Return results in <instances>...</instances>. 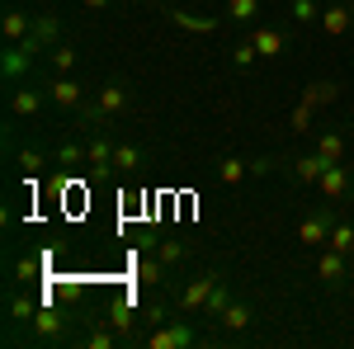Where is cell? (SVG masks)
Returning <instances> with one entry per match:
<instances>
[{
	"label": "cell",
	"mask_w": 354,
	"mask_h": 349,
	"mask_svg": "<svg viewBox=\"0 0 354 349\" xmlns=\"http://www.w3.org/2000/svg\"><path fill=\"white\" fill-rule=\"evenodd\" d=\"M38 43H43V38L33 33V38H24V43H10V48H5V76H10V81H19L28 66H33V57H38Z\"/></svg>",
	"instance_id": "cell-4"
},
{
	"label": "cell",
	"mask_w": 354,
	"mask_h": 349,
	"mask_svg": "<svg viewBox=\"0 0 354 349\" xmlns=\"http://www.w3.org/2000/svg\"><path fill=\"white\" fill-rule=\"evenodd\" d=\"M227 307H232V293H227V283H218V288H213V297H208V307H203V312H208V317H222Z\"/></svg>",
	"instance_id": "cell-27"
},
{
	"label": "cell",
	"mask_w": 354,
	"mask_h": 349,
	"mask_svg": "<svg viewBox=\"0 0 354 349\" xmlns=\"http://www.w3.org/2000/svg\"><path fill=\"white\" fill-rule=\"evenodd\" d=\"M335 95H340V90H335V85L317 81V85H312V90H307V95H302V100H307V104L317 109V104H335Z\"/></svg>",
	"instance_id": "cell-25"
},
{
	"label": "cell",
	"mask_w": 354,
	"mask_h": 349,
	"mask_svg": "<svg viewBox=\"0 0 354 349\" xmlns=\"http://www.w3.org/2000/svg\"><path fill=\"white\" fill-rule=\"evenodd\" d=\"M48 100H53L57 109H81V100H85V90L71 76H57L53 85H48Z\"/></svg>",
	"instance_id": "cell-10"
},
{
	"label": "cell",
	"mask_w": 354,
	"mask_h": 349,
	"mask_svg": "<svg viewBox=\"0 0 354 349\" xmlns=\"http://www.w3.org/2000/svg\"><path fill=\"white\" fill-rule=\"evenodd\" d=\"M227 15H232L236 24H250V19L260 15V0H227Z\"/></svg>",
	"instance_id": "cell-22"
},
{
	"label": "cell",
	"mask_w": 354,
	"mask_h": 349,
	"mask_svg": "<svg viewBox=\"0 0 354 349\" xmlns=\"http://www.w3.org/2000/svg\"><path fill=\"white\" fill-rule=\"evenodd\" d=\"M326 165H330V161H326V156H322V151H317V156H298V161H293V175H298L302 185H317Z\"/></svg>",
	"instance_id": "cell-13"
},
{
	"label": "cell",
	"mask_w": 354,
	"mask_h": 349,
	"mask_svg": "<svg viewBox=\"0 0 354 349\" xmlns=\"http://www.w3.org/2000/svg\"><path fill=\"white\" fill-rule=\"evenodd\" d=\"M85 165H90V170H95V175H109L113 170V142L109 137H90V142H85Z\"/></svg>",
	"instance_id": "cell-7"
},
{
	"label": "cell",
	"mask_w": 354,
	"mask_h": 349,
	"mask_svg": "<svg viewBox=\"0 0 354 349\" xmlns=\"http://www.w3.org/2000/svg\"><path fill=\"white\" fill-rule=\"evenodd\" d=\"M250 43H255V53H260V57H279V53H283V28H255Z\"/></svg>",
	"instance_id": "cell-15"
},
{
	"label": "cell",
	"mask_w": 354,
	"mask_h": 349,
	"mask_svg": "<svg viewBox=\"0 0 354 349\" xmlns=\"http://www.w3.org/2000/svg\"><path fill=\"white\" fill-rule=\"evenodd\" d=\"M90 349H113V335L109 330H95V335H90Z\"/></svg>",
	"instance_id": "cell-34"
},
{
	"label": "cell",
	"mask_w": 354,
	"mask_h": 349,
	"mask_svg": "<svg viewBox=\"0 0 354 349\" xmlns=\"http://www.w3.org/2000/svg\"><path fill=\"white\" fill-rule=\"evenodd\" d=\"M350 170H354V165H350Z\"/></svg>",
	"instance_id": "cell-38"
},
{
	"label": "cell",
	"mask_w": 354,
	"mask_h": 349,
	"mask_svg": "<svg viewBox=\"0 0 354 349\" xmlns=\"http://www.w3.org/2000/svg\"><path fill=\"white\" fill-rule=\"evenodd\" d=\"M218 321L227 326V330H245V326H250V307H245V302H232V307L222 312Z\"/></svg>",
	"instance_id": "cell-20"
},
{
	"label": "cell",
	"mask_w": 354,
	"mask_h": 349,
	"mask_svg": "<svg viewBox=\"0 0 354 349\" xmlns=\"http://www.w3.org/2000/svg\"><path fill=\"white\" fill-rule=\"evenodd\" d=\"M33 33H38V19L33 15H24V10H10L5 15V43H24Z\"/></svg>",
	"instance_id": "cell-11"
},
{
	"label": "cell",
	"mask_w": 354,
	"mask_h": 349,
	"mask_svg": "<svg viewBox=\"0 0 354 349\" xmlns=\"http://www.w3.org/2000/svg\"><path fill=\"white\" fill-rule=\"evenodd\" d=\"M170 19H175V24H185V28H194V33H208V28H213V19H194V15H180V10H175Z\"/></svg>",
	"instance_id": "cell-31"
},
{
	"label": "cell",
	"mask_w": 354,
	"mask_h": 349,
	"mask_svg": "<svg viewBox=\"0 0 354 349\" xmlns=\"http://www.w3.org/2000/svg\"><path fill=\"white\" fill-rule=\"evenodd\" d=\"M350 185H354V170L345 161H335L322 170V180H317V189L326 194L330 203H350Z\"/></svg>",
	"instance_id": "cell-1"
},
{
	"label": "cell",
	"mask_w": 354,
	"mask_h": 349,
	"mask_svg": "<svg viewBox=\"0 0 354 349\" xmlns=\"http://www.w3.org/2000/svg\"><path fill=\"white\" fill-rule=\"evenodd\" d=\"M137 279H142V283H161L165 265H161V260H142V265H137Z\"/></svg>",
	"instance_id": "cell-29"
},
{
	"label": "cell",
	"mask_w": 354,
	"mask_h": 349,
	"mask_svg": "<svg viewBox=\"0 0 354 349\" xmlns=\"http://www.w3.org/2000/svg\"><path fill=\"white\" fill-rule=\"evenodd\" d=\"M350 142H354V133H350Z\"/></svg>",
	"instance_id": "cell-37"
},
{
	"label": "cell",
	"mask_w": 354,
	"mask_h": 349,
	"mask_svg": "<svg viewBox=\"0 0 354 349\" xmlns=\"http://www.w3.org/2000/svg\"><path fill=\"white\" fill-rule=\"evenodd\" d=\"M293 19L298 24H322V5L317 0H293Z\"/></svg>",
	"instance_id": "cell-24"
},
{
	"label": "cell",
	"mask_w": 354,
	"mask_h": 349,
	"mask_svg": "<svg viewBox=\"0 0 354 349\" xmlns=\"http://www.w3.org/2000/svg\"><path fill=\"white\" fill-rule=\"evenodd\" d=\"M142 345L147 349H185V345H198V335H194L185 321H175V326H161V330L142 335Z\"/></svg>",
	"instance_id": "cell-3"
},
{
	"label": "cell",
	"mask_w": 354,
	"mask_h": 349,
	"mask_svg": "<svg viewBox=\"0 0 354 349\" xmlns=\"http://www.w3.org/2000/svg\"><path fill=\"white\" fill-rule=\"evenodd\" d=\"M57 161H62V165H85V147H81V142H62Z\"/></svg>",
	"instance_id": "cell-28"
},
{
	"label": "cell",
	"mask_w": 354,
	"mask_h": 349,
	"mask_svg": "<svg viewBox=\"0 0 354 349\" xmlns=\"http://www.w3.org/2000/svg\"><path fill=\"white\" fill-rule=\"evenodd\" d=\"M38 109H43V95H38V90H15V100H10V113H15V118H33V113H38Z\"/></svg>",
	"instance_id": "cell-14"
},
{
	"label": "cell",
	"mask_w": 354,
	"mask_h": 349,
	"mask_svg": "<svg viewBox=\"0 0 354 349\" xmlns=\"http://www.w3.org/2000/svg\"><path fill=\"white\" fill-rule=\"evenodd\" d=\"M123 104H128V90H123L118 81H113V85H104V90H100V95L90 100V109H85V123L95 128L100 118H113V113H118Z\"/></svg>",
	"instance_id": "cell-2"
},
{
	"label": "cell",
	"mask_w": 354,
	"mask_h": 349,
	"mask_svg": "<svg viewBox=\"0 0 354 349\" xmlns=\"http://www.w3.org/2000/svg\"><path fill=\"white\" fill-rule=\"evenodd\" d=\"M104 317H109L113 326H118V330H123V335H128V340H133L137 345V330H133V302H109V307H104Z\"/></svg>",
	"instance_id": "cell-12"
},
{
	"label": "cell",
	"mask_w": 354,
	"mask_h": 349,
	"mask_svg": "<svg viewBox=\"0 0 354 349\" xmlns=\"http://www.w3.org/2000/svg\"><path fill=\"white\" fill-rule=\"evenodd\" d=\"M48 265V255H38V260H19V265H15V279H19V283H28V279H38V269Z\"/></svg>",
	"instance_id": "cell-30"
},
{
	"label": "cell",
	"mask_w": 354,
	"mask_h": 349,
	"mask_svg": "<svg viewBox=\"0 0 354 349\" xmlns=\"http://www.w3.org/2000/svg\"><path fill=\"white\" fill-rule=\"evenodd\" d=\"M255 43H250V38H245V43H236V53H232V62H236V66H250V62H255Z\"/></svg>",
	"instance_id": "cell-32"
},
{
	"label": "cell",
	"mask_w": 354,
	"mask_h": 349,
	"mask_svg": "<svg viewBox=\"0 0 354 349\" xmlns=\"http://www.w3.org/2000/svg\"><path fill=\"white\" fill-rule=\"evenodd\" d=\"M137 165H142V151H137L133 142H123V147H113V170H123V175H133Z\"/></svg>",
	"instance_id": "cell-18"
},
{
	"label": "cell",
	"mask_w": 354,
	"mask_h": 349,
	"mask_svg": "<svg viewBox=\"0 0 354 349\" xmlns=\"http://www.w3.org/2000/svg\"><path fill=\"white\" fill-rule=\"evenodd\" d=\"M19 165H28V175H33V170L43 165V156H38V151H24V156H19Z\"/></svg>",
	"instance_id": "cell-35"
},
{
	"label": "cell",
	"mask_w": 354,
	"mask_h": 349,
	"mask_svg": "<svg viewBox=\"0 0 354 349\" xmlns=\"http://www.w3.org/2000/svg\"><path fill=\"white\" fill-rule=\"evenodd\" d=\"M354 24V10L350 5H340V0H330L326 10H322V33H330V38H340V33H350Z\"/></svg>",
	"instance_id": "cell-8"
},
{
	"label": "cell",
	"mask_w": 354,
	"mask_h": 349,
	"mask_svg": "<svg viewBox=\"0 0 354 349\" xmlns=\"http://www.w3.org/2000/svg\"><path fill=\"white\" fill-rule=\"evenodd\" d=\"M317 274H322L326 283H340V279H345V255H340V250H326L322 265H317Z\"/></svg>",
	"instance_id": "cell-16"
},
{
	"label": "cell",
	"mask_w": 354,
	"mask_h": 349,
	"mask_svg": "<svg viewBox=\"0 0 354 349\" xmlns=\"http://www.w3.org/2000/svg\"><path fill=\"white\" fill-rule=\"evenodd\" d=\"M180 260H185V245H180V241H165L161 245V265H180Z\"/></svg>",
	"instance_id": "cell-33"
},
{
	"label": "cell",
	"mask_w": 354,
	"mask_h": 349,
	"mask_svg": "<svg viewBox=\"0 0 354 349\" xmlns=\"http://www.w3.org/2000/svg\"><path fill=\"white\" fill-rule=\"evenodd\" d=\"M10 317H15V321H33V317H38V302L24 297V293H15L10 297Z\"/></svg>",
	"instance_id": "cell-23"
},
{
	"label": "cell",
	"mask_w": 354,
	"mask_h": 349,
	"mask_svg": "<svg viewBox=\"0 0 354 349\" xmlns=\"http://www.w3.org/2000/svg\"><path fill=\"white\" fill-rule=\"evenodd\" d=\"M317 151H322L330 165L345 161V137H340V133H322V137H317Z\"/></svg>",
	"instance_id": "cell-17"
},
{
	"label": "cell",
	"mask_w": 354,
	"mask_h": 349,
	"mask_svg": "<svg viewBox=\"0 0 354 349\" xmlns=\"http://www.w3.org/2000/svg\"><path fill=\"white\" fill-rule=\"evenodd\" d=\"M71 66H76V48H66V43L53 48V71L57 76H71Z\"/></svg>",
	"instance_id": "cell-26"
},
{
	"label": "cell",
	"mask_w": 354,
	"mask_h": 349,
	"mask_svg": "<svg viewBox=\"0 0 354 349\" xmlns=\"http://www.w3.org/2000/svg\"><path fill=\"white\" fill-rule=\"evenodd\" d=\"M218 283H222L218 274H198L189 288L180 293V312L189 317V312H198V307H208V297H213V288H218Z\"/></svg>",
	"instance_id": "cell-5"
},
{
	"label": "cell",
	"mask_w": 354,
	"mask_h": 349,
	"mask_svg": "<svg viewBox=\"0 0 354 349\" xmlns=\"http://www.w3.org/2000/svg\"><path fill=\"white\" fill-rule=\"evenodd\" d=\"M245 170H250L245 161H236V156H227V161L218 165V180H222V185H241V180H245Z\"/></svg>",
	"instance_id": "cell-21"
},
{
	"label": "cell",
	"mask_w": 354,
	"mask_h": 349,
	"mask_svg": "<svg viewBox=\"0 0 354 349\" xmlns=\"http://www.w3.org/2000/svg\"><path fill=\"white\" fill-rule=\"evenodd\" d=\"M330 250L354 255V222H335V227H330Z\"/></svg>",
	"instance_id": "cell-19"
},
{
	"label": "cell",
	"mask_w": 354,
	"mask_h": 349,
	"mask_svg": "<svg viewBox=\"0 0 354 349\" xmlns=\"http://www.w3.org/2000/svg\"><path fill=\"white\" fill-rule=\"evenodd\" d=\"M85 10H104V5H109V0H81Z\"/></svg>",
	"instance_id": "cell-36"
},
{
	"label": "cell",
	"mask_w": 354,
	"mask_h": 349,
	"mask_svg": "<svg viewBox=\"0 0 354 349\" xmlns=\"http://www.w3.org/2000/svg\"><path fill=\"white\" fill-rule=\"evenodd\" d=\"M330 227H335V222H330V213L322 208V213L302 217V227H298V241H302V245H326V241H330Z\"/></svg>",
	"instance_id": "cell-6"
},
{
	"label": "cell",
	"mask_w": 354,
	"mask_h": 349,
	"mask_svg": "<svg viewBox=\"0 0 354 349\" xmlns=\"http://www.w3.org/2000/svg\"><path fill=\"white\" fill-rule=\"evenodd\" d=\"M33 335L38 340H57V335H66V317L57 312V307H38V317H33Z\"/></svg>",
	"instance_id": "cell-9"
}]
</instances>
